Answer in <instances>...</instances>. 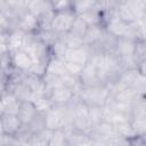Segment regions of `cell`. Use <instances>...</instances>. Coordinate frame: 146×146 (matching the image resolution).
<instances>
[{
  "label": "cell",
  "mask_w": 146,
  "mask_h": 146,
  "mask_svg": "<svg viewBox=\"0 0 146 146\" xmlns=\"http://www.w3.org/2000/svg\"><path fill=\"white\" fill-rule=\"evenodd\" d=\"M80 95L81 100L86 102L89 106H105L108 99L111 98L110 89L99 84L82 87Z\"/></svg>",
  "instance_id": "obj_1"
},
{
  "label": "cell",
  "mask_w": 146,
  "mask_h": 146,
  "mask_svg": "<svg viewBox=\"0 0 146 146\" xmlns=\"http://www.w3.org/2000/svg\"><path fill=\"white\" fill-rule=\"evenodd\" d=\"M75 15L68 10H60L54 14L51 22H50V29L55 33H68L72 24L75 19Z\"/></svg>",
  "instance_id": "obj_2"
},
{
  "label": "cell",
  "mask_w": 146,
  "mask_h": 146,
  "mask_svg": "<svg viewBox=\"0 0 146 146\" xmlns=\"http://www.w3.org/2000/svg\"><path fill=\"white\" fill-rule=\"evenodd\" d=\"M115 10H116L117 16L123 22H125L128 24L133 23V22L138 21L139 18L144 17V13H145L144 10H140L137 7H135L129 0L120 2Z\"/></svg>",
  "instance_id": "obj_3"
},
{
  "label": "cell",
  "mask_w": 146,
  "mask_h": 146,
  "mask_svg": "<svg viewBox=\"0 0 146 146\" xmlns=\"http://www.w3.org/2000/svg\"><path fill=\"white\" fill-rule=\"evenodd\" d=\"M23 49L31 56L33 62L43 60L47 54V44L41 39H30L26 40Z\"/></svg>",
  "instance_id": "obj_4"
},
{
  "label": "cell",
  "mask_w": 146,
  "mask_h": 146,
  "mask_svg": "<svg viewBox=\"0 0 146 146\" xmlns=\"http://www.w3.org/2000/svg\"><path fill=\"white\" fill-rule=\"evenodd\" d=\"M129 29V24L123 22L116 14V10L112 11L110 19L107 22V31L112 36L115 38H123L127 35Z\"/></svg>",
  "instance_id": "obj_5"
},
{
  "label": "cell",
  "mask_w": 146,
  "mask_h": 146,
  "mask_svg": "<svg viewBox=\"0 0 146 146\" xmlns=\"http://www.w3.org/2000/svg\"><path fill=\"white\" fill-rule=\"evenodd\" d=\"M11 63L16 68L23 72H29L33 65V59L24 49H19V50L13 51Z\"/></svg>",
  "instance_id": "obj_6"
},
{
  "label": "cell",
  "mask_w": 146,
  "mask_h": 146,
  "mask_svg": "<svg viewBox=\"0 0 146 146\" xmlns=\"http://www.w3.org/2000/svg\"><path fill=\"white\" fill-rule=\"evenodd\" d=\"M73 96L74 94L70 89H67L64 86H59L50 90L49 98L52 102V104H56L57 106H63V105H66L73 98Z\"/></svg>",
  "instance_id": "obj_7"
},
{
  "label": "cell",
  "mask_w": 146,
  "mask_h": 146,
  "mask_svg": "<svg viewBox=\"0 0 146 146\" xmlns=\"http://www.w3.org/2000/svg\"><path fill=\"white\" fill-rule=\"evenodd\" d=\"M89 59H90L89 52L83 47H78V48L68 49L66 55H65V58H64V60L75 63V64H79L81 66H84L89 62Z\"/></svg>",
  "instance_id": "obj_8"
},
{
  "label": "cell",
  "mask_w": 146,
  "mask_h": 146,
  "mask_svg": "<svg viewBox=\"0 0 146 146\" xmlns=\"http://www.w3.org/2000/svg\"><path fill=\"white\" fill-rule=\"evenodd\" d=\"M25 42H26V33L19 29L10 32L7 35V46L9 51L23 49Z\"/></svg>",
  "instance_id": "obj_9"
},
{
  "label": "cell",
  "mask_w": 146,
  "mask_h": 146,
  "mask_svg": "<svg viewBox=\"0 0 146 146\" xmlns=\"http://www.w3.org/2000/svg\"><path fill=\"white\" fill-rule=\"evenodd\" d=\"M116 55L119 57H129V56H133L135 50H136V42L133 39L123 36V38H119L116 44Z\"/></svg>",
  "instance_id": "obj_10"
},
{
  "label": "cell",
  "mask_w": 146,
  "mask_h": 146,
  "mask_svg": "<svg viewBox=\"0 0 146 146\" xmlns=\"http://www.w3.org/2000/svg\"><path fill=\"white\" fill-rule=\"evenodd\" d=\"M27 11L36 16L38 18L52 11V7L49 0H32L26 5Z\"/></svg>",
  "instance_id": "obj_11"
},
{
  "label": "cell",
  "mask_w": 146,
  "mask_h": 146,
  "mask_svg": "<svg viewBox=\"0 0 146 146\" xmlns=\"http://www.w3.org/2000/svg\"><path fill=\"white\" fill-rule=\"evenodd\" d=\"M39 25V18L31 14L30 11L23 13L18 17V27L25 33H30L34 31Z\"/></svg>",
  "instance_id": "obj_12"
},
{
  "label": "cell",
  "mask_w": 146,
  "mask_h": 146,
  "mask_svg": "<svg viewBox=\"0 0 146 146\" xmlns=\"http://www.w3.org/2000/svg\"><path fill=\"white\" fill-rule=\"evenodd\" d=\"M1 102L5 107V113L6 114H15L17 115L21 102L16 98V96L13 92H3L1 96Z\"/></svg>",
  "instance_id": "obj_13"
},
{
  "label": "cell",
  "mask_w": 146,
  "mask_h": 146,
  "mask_svg": "<svg viewBox=\"0 0 146 146\" xmlns=\"http://www.w3.org/2000/svg\"><path fill=\"white\" fill-rule=\"evenodd\" d=\"M36 113L38 112L35 111V108L31 102H29V100L27 102H21L17 116L22 123H31L33 121V119L35 117Z\"/></svg>",
  "instance_id": "obj_14"
},
{
  "label": "cell",
  "mask_w": 146,
  "mask_h": 146,
  "mask_svg": "<svg viewBox=\"0 0 146 146\" xmlns=\"http://www.w3.org/2000/svg\"><path fill=\"white\" fill-rule=\"evenodd\" d=\"M1 119H2L3 132H6V133L14 135L19 130V128L22 125L21 120L15 114H6L5 113L1 115Z\"/></svg>",
  "instance_id": "obj_15"
},
{
  "label": "cell",
  "mask_w": 146,
  "mask_h": 146,
  "mask_svg": "<svg viewBox=\"0 0 146 146\" xmlns=\"http://www.w3.org/2000/svg\"><path fill=\"white\" fill-rule=\"evenodd\" d=\"M46 73L52 74V75H57V76L64 75L66 73L64 59L54 57L50 60H48L47 62V65H46Z\"/></svg>",
  "instance_id": "obj_16"
},
{
  "label": "cell",
  "mask_w": 146,
  "mask_h": 146,
  "mask_svg": "<svg viewBox=\"0 0 146 146\" xmlns=\"http://www.w3.org/2000/svg\"><path fill=\"white\" fill-rule=\"evenodd\" d=\"M62 79V83L64 87H66L67 89H70L74 95L75 94H80L83 84L80 80L79 76H75V75H71L68 73H65L64 75L60 76Z\"/></svg>",
  "instance_id": "obj_17"
},
{
  "label": "cell",
  "mask_w": 146,
  "mask_h": 146,
  "mask_svg": "<svg viewBox=\"0 0 146 146\" xmlns=\"http://www.w3.org/2000/svg\"><path fill=\"white\" fill-rule=\"evenodd\" d=\"M102 38H103L102 29L98 25H90L87 27V30L82 36V41H83V43L94 44V43L98 42Z\"/></svg>",
  "instance_id": "obj_18"
},
{
  "label": "cell",
  "mask_w": 146,
  "mask_h": 146,
  "mask_svg": "<svg viewBox=\"0 0 146 146\" xmlns=\"http://www.w3.org/2000/svg\"><path fill=\"white\" fill-rule=\"evenodd\" d=\"M11 92L16 96V98L19 102H27V100H30V98L32 96L31 89L26 86V83L24 81H22L19 83H16Z\"/></svg>",
  "instance_id": "obj_19"
},
{
  "label": "cell",
  "mask_w": 146,
  "mask_h": 146,
  "mask_svg": "<svg viewBox=\"0 0 146 146\" xmlns=\"http://www.w3.org/2000/svg\"><path fill=\"white\" fill-rule=\"evenodd\" d=\"M97 6V0H74L73 1V9L74 13L80 15L86 11L95 9Z\"/></svg>",
  "instance_id": "obj_20"
},
{
  "label": "cell",
  "mask_w": 146,
  "mask_h": 146,
  "mask_svg": "<svg viewBox=\"0 0 146 146\" xmlns=\"http://www.w3.org/2000/svg\"><path fill=\"white\" fill-rule=\"evenodd\" d=\"M87 27H88V25H87L79 16H76L68 33L72 34V35H74V36H78V38L82 39V36H83V34H84Z\"/></svg>",
  "instance_id": "obj_21"
},
{
  "label": "cell",
  "mask_w": 146,
  "mask_h": 146,
  "mask_svg": "<svg viewBox=\"0 0 146 146\" xmlns=\"http://www.w3.org/2000/svg\"><path fill=\"white\" fill-rule=\"evenodd\" d=\"M114 128H115V132L119 133L123 138L124 137H132V136H135V131H133V128L131 125V122H129L128 120L115 124Z\"/></svg>",
  "instance_id": "obj_22"
},
{
  "label": "cell",
  "mask_w": 146,
  "mask_h": 146,
  "mask_svg": "<svg viewBox=\"0 0 146 146\" xmlns=\"http://www.w3.org/2000/svg\"><path fill=\"white\" fill-rule=\"evenodd\" d=\"M88 26H90V25H98V23H99V21H100V15L95 10V9H92V10H89V11H86V13H83V14H80V15H78Z\"/></svg>",
  "instance_id": "obj_23"
},
{
  "label": "cell",
  "mask_w": 146,
  "mask_h": 146,
  "mask_svg": "<svg viewBox=\"0 0 146 146\" xmlns=\"http://www.w3.org/2000/svg\"><path fill=\"white\" fill-rule=\"evenodd\" d=\"M52 50H54L55 57L60 58V59H64L65 58V55H66V52L68 50V48H67V46H66V43H65L64 40L58 39V40H56V41L52 42Z\"/></svg>",
  "instance_id": "obj_24"
},
{
  "label": "cell",
  "mask_w": 146,
  "mask_h": 146,
  "mask_svg": "<svg viewBox=\"0 0 146 146\" xmlns=\"http://www.w3.org/2000/svg\"><path fill=\"white\" fill-rule=\"evenodd\" d=\"M131 125L133 128L135 135H144L146 132V121L145 117H133Z\"/></svg>",
  "instance_id": "obj_25"
},
{
  "label": "cell",
  "mask_w": 146,
  "mask_h": 146,
  "mask_svg": "<svg viewBox=\"0 0 146 146\" xmlns=\"http://www.w3.org/2000/svg\"><path fill=\"white\" fill-rule=\"evenodd\" d=\"M64 64H65L66 73H68L71 75H75V76H79L81 74L83 66L75 64V63H72V62H67V60H64Z\"/></svg>",
  "instance_id": "obj_26"
},
{
  "label": "cell",
  "mask_w": 146,
  "mask_h": 146,
  "mask_svg": "<svg viewBox=\"0 0 146 146\" xmlns=\"http://www.w3.org/2000/svg\"><path fill=\"white\" fill-rule=\"evenodd\" d=\"M5 3L11 10H17L18 8H22L23 6H26L24 0H5Z\"/></svg>",
  "instance_id": "obj_27"
},
{
  "label": "cell",
  "mask_w": 146,
  "mask_h": 146,
  "mask_svg": "<svg viewBox=\"0 0 146 146\" xmlns=\"http://www.w3.org/2000/svg\"><path fill=\"white\" fill-rule=\"evenodd\" d=\"M5 90H6V83L3 82L2 78H0V96L5 92Z\"/></svg>",
  "instance_id": "obj_28"
},
{
  "label": "cell",
  "mask_w": 146,
  "mask_h": 146,
  "mask_svg": "<svg viewBox=\"0 0 146 146\" xmlns=\"http://www.w3.org/2000/svg\"><path fill=\"white\" fill-rule=\"evenodd\" d=\"M2 114H5V107H3V104H2L1 98H0V116H1Z\"/></svg>",
  "instance_id": "obj_29"
},
{
  "label": "cell",
  "mask_w": 146,
  "mask_h": 146,
  "mask_svg": "<svg viewBox=\"0 0 146 146\" xmlns=\"http://www.w3.org/2000/svg\"><path fill=\"white\" fill-rule=\"evenodd\" d=\"M3 133V127H2V119L0 116V136Z\"/></svg>",
  "instance_id": "obj_30"
},
{
  "label": "cell",
  "mask_w": 146,
  "mask_h": 146,
  "mask_svg": "<svg viewBox=\"0 0 146 146\" xmlns=\"http://www.w3.org/2000/svg\"><path fill=\"white\" fill-rule=\"evenodd\" d=\"M31 1H32V0H24V2H25V5H27V3H29V2H31Z\"/></svg>",
  "instance_id": "obj_31"
}]
</instances>
